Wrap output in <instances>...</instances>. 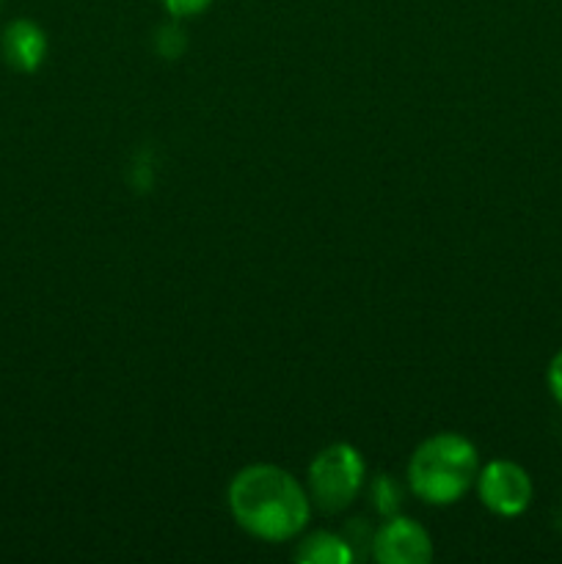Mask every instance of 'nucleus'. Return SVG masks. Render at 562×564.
Masks as SVG:
<instances>
[{
    "label": "nucleus",
    "mask_w": 562,
    "mask_h": 564,
    "mask_svg": "<svg viewBox=\"0 0 562 564\" xmlns=\"http://www.w3.org/2000/svg\"><path fill=\"white\" fill-rule=\"evenodd\" d=\"M226 505L237 527L262 543L301 538L312 518L309 490L287 468L270 463L240 468L226 488Z\"/></svg>",
    "instance_id": "1"
},
{
    "label": "nucleus",
    "mask_w": 562,
    "mask_h": 564,
    "mask_svg": "<svg viewBox=\"0 0 562 564\" xmlns=\"http://www.w3.org/2000/svg\"><path fill=\"white\" fill-rule=\"evenodd\" d=\"M185 44V31H182L180 20H174V17H171V22H165L158 31V36H154V47H158V53L163 55V58H180Z\"/></svg>",
    "instance_id": "9"
},
{
    "label": "nucleus",
    "mask_w": 562,
    "mask_h": 564,
    "mask_svg": "<svg viewBox=\"0 0 562 564\" xmlns=\"http://www.w3.org/2000/svg\"><path fill=\"white\" fill-rule=\"evenodd\" d=\"M3 61L17 72H36L47 58V33L33 20H11L0 33Z\"/></svg>",
    "instance_id": "6"
},
{
    "label": "nucleus",
    "mask_w": 562,
    "mask_h": 564,
    "mask_svg": "<svg viewBox=\"0 0 562 564\" xmlns=\"http://www.w3.org/2000/svg\"><path fill=\"white\" fill-rule=\"evenodd\" d=\"M160 3L174 20H191V17L204 14L213 0H160Z\"/></svg>",
    "instance_id": "10"
},
{
    "label": "nucleus",
    "mask_w": 562,
    "mask_h": 564,
    "mask_svg": "<svg viewBox=\"0 0 562 564\" xmlns=\"http://www.w3.org/2000/svg\"><path fill=\"white\" fill-rule=\"evenodd\" d=\"M474 490L485 510L499 518L523 516L534 499L532 477L516 460H490L479 466Z\"/></svg>",
    "instance_id": "4"
},
{
    "label": "nucleus",
    "mask_w": 562,
    "mask_h": 564,
    "mask_svg": "<svg viewBox=\"0 0 562 564\" xmlns=\"http://www.w3.org/2000/svg\"><path fill=\"white\" fill-rule=\"evenodd\" d=\"M545 386H549V394L554 397L556 405L562 408V350L554 352V358L549 361V369H545Z\"/></svg>",
    "instance_id": "11"
},
{
    "label": "nucleus",
    "mask_w": 562,
    "mask_h": 564,
    "mask_svg": "<svg viewBox=\"0 0 562 564\" xmlns=\"http://www.w3.org/2000/svg\"><path fill=\"white\" fill-rule=\"evenodd\" d=\"M479 452L466 435L435 433L413 449L408 460V488L430 507H450L474 488Z\"/></svg>",
    "instance_id": "2"
},
{
    "label": "nucleus",
    "mask_w": 562,
    "mask_h": 564,
    "mask_svg": "<svg viewBox=\"0 0 562 564\" xmlns=\"http://www.w3.org/2000/svg\"><path fill=\"white\" fill-rule=\"evenodd\" d=\"M0 3H3V0H0Z\"/></svg>",
    "instance_id": "12"
},
{
    "label": "nucleus",
    "mask_w": 562,
    "mask_h": 564,
    "mask_svg": "<svg viewBox=\"0 0 562 564\" xmlns=\"http://www.w3.org/2000/svg\"><path fill=\"white\" fill-rule=\"evenodd\" d=\"M372 556L380 564H428L433 560V540L422 523L397 512L375 529Z\"/></svg>",
    "instance_id": "5"
},
{
    "label": "nucleus",
    "mask_w": 562,
    "mask_h": 564,
    "mask_svg": "<svg viewBox=\"0 0 562 564\" xmlns=\"http://www.w3.org/2000/svg\"><path fill=\"white\" fill-rule=\"evenodd\" d=\"M364 485H367V463L353 444L325 446L309 466V499L312 507L323 512L347 510L358 499Z\"/></svg>",
    "instance_id": "3"
},
{
    "label": "nucleus",
    "mask_w": 562,
    "mask_h": 564,
    "mask_svg": "<svg viewBox=\"0 0 562 564\" xmlns=\"http://www.w3.org/2000/svg\"><path fill=\"white\" fill-rule=\"evenodd\" d=\"M369 496H372L375 510H378L383 518L397 516L402 507V499H406L400 482H397L395 477H389V474H378V477L372 479V485H369Z\"/></svg>",
    "instance_id": "8"
},
{
    "label": "nucleus",
    "mask_w": 562,
    "mask_h": 564,
    "mask_svg": "<svg viewBox=\"0 0 562 564\" xmlns=\"http://www.w3.org/2000/svg\"><path fill=\"white\" fill-rule=\"evenodd\" d=\"M295 560L303 564H350L356 551L342 534L314 532L295 545Z\"/></svg>",
    "instance_id": "7"
}]
</instances>
